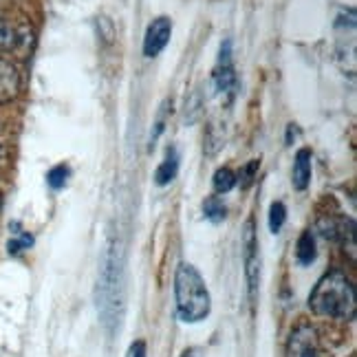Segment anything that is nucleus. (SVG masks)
I'll use <instances>...</instances> for the list:
<instances>
[{"mask_svg": "<svg viewBox=\"0 0 357 357\" xmlns=\"http://www.w3.org/2000/svg\"><path fill=\"white\" fill-rule=\"evenodd\" d=\"M95 298H98V311L106 331L108 333L115 331L123 307V256L117 243L108 245L102 256L98 294H95Z\"/></svg>", "mask_w": 357, "mask_h": 357, "instance_id": "nucleus-1", "label": "nucleus"}, {"mask_svg": "<svg viewBox=\"0 0 357 357\" xmlns=\"http://www.w3.org/2000/svg\"><path fill=\"white\" fill-rule=\"evenodd\" d=\"M309 309L315 315L333 320H353L357 313L355 287L342 271H328L309 296Z\"/></svg>", "mask_w": 357, "mask_h": 357, "instance_id": "nucleus-2", "label": "nucleus"}, {"mask_svg": "<svg viewBox=\"0 0 357 357\" xmlns=\"http://www.w3.org/2000/svg\"><path fill=\"white\" fill-rule=\"evenodd\" d=\"M174 300L176 313L183 322H201L210 315L212 300L199 269L190 263H181L174 273Z\"/></svg>", "mask_w": 357, "mask_h": 357, "instance_id": "nucleus-3", "label": "nucleus"}, {"mask_svg": "<svg viewBox=\"0 0 357 357\" xmlns=\"http://www.w3.org/2000/svg\"><path fill=\"white\" fill-rule=\"evenodd\" d=\"M212 86L216 95H223V98H234L238 91V75L234 68V60H231V43L225 40L221 45V53H218V62L212 71Z\"/></svg>", "mask_w": 357, "mask_h": 357, "instance_id": "nucleus-4", "label": "nucleus"}, {"mask_svg": "<svg viewBox=\"0 0 357 357\" xmlns=\"http://www.w3.org/2000/svg\"><path fill=\"white\" fill-rule=\"evenodd\" d=\"M243 263H245V278H247V289H250V300L254 302L260 282V256H258L256 227L252 218L245 223L243 229Z\"/></svg>", "mask_w": 357, "mask_h": 357, "instance_id": "nucleus-5", "label": "nucleus"}, {"mask_svg": "<svg viewBox=\"0 0 357 357\" xmlns=\"http://www.w3.org/2000/svg\"><path fill=\"white\" fill-rule=\"evenodd\" d=\"M172 38V20L166 16H159L148 24L146 36H144V56L146 58H157L159 53L168 47Z\"/></svg>", "mask_w": 357, "mask_h": 357, "instance_id": "nucleus-6", "label": "nucleus"}, {"mask_svg": "<svg viewBox=\"0 0 357 357\" xmlns=\"http://www.w3.org/2000/svg\"><path fill=\"white\" fill-rule=\"evenodd\" d=\"M291 357H315L318 355V335L311 326H298L289 340Z\"/></svg>", "mask_w": 357, "mask_h": 357, "instance_id": "nucleus-7", "label": "nucleus"}, {"mask_svg": "<svg viewBox=\"0 0 357 357\" xmlns=\"http://www.w3.org/2000/svg\"><path fill=\"white\" fill-rule=\"evenodd\" d=\"M20 91V75L16 71V66L7 62L5 58H0V104L11 102Z\"/></svg>", "mask_w": 357, "mask_h": 357, "instance_id": "nucleus-8", "label": "nucleus"}, {"mask_svg": "<svg viewBox=\"0 0 357 357\" xmlns=\"http://www.w3.org/2000/svg\"><path fill=\"white\" fill-rule=\"evenodd\" d=\"M311 150L309 148H300L296 153L294 161V174H291V183L298 192H305L311 183Z\"/></svg>", "mask_w": 357, "mask_h": 357, "instance_id": "nucleus-9", "label": "nucleus"}, {"mask_svg": "<svg viewBox=\"0 0 357 357\" xmlns=\"http://www.w3.org/2000/svg\"><path fill=\"white\" fill-rule=\"evenodd\" d=\"M178 172V155H176V150L174 148H168V153H166V159H163L159 163V168L155 172V181L157 185H168L172 178L176 176Z\"/></svg>", "mask_w": 357, "mask_h": 357, "instance_id": "nucleus-10", "label": "nucleus"}, {"mask_svg": "<svg viewBox=\"0 0 357 357\" xmlns=\"http://www.w3.org/2000/svg\"><path fill=\"white\" fill-rule=\"evenodd\" d=\"M315 241H313V234L311 231H305L300 238H298V245H296V258L300 265H311L315 260Z\"/></svg>", "mask_w": 357, "mask_h": 357, "instance_id": "nucleus-11", "label": "nucleus"}, {"mask_svg": "<svg viewBox=\"0 0 357 357\" xmlns=\"http://www.w3.org/2000/svg\"><path fill=\"white\" fill-rule=\"evenodd\" d=\"M203 214L208 221L212 223H221L225 214H227V208H225V203L221 201V197H208L203 201Z\"/></svg>", "mask_w": 357, "mask_h": 357, "instance_id": "nucleus-12", "label": "nucleus"}, {"mask_svg": "<svg viewBox=\"0 0 357 357\" xmlns=\"http://www.w3.org/2000/svg\"><path fill=\"white\" fill-rule=\"evenodd\" d=\"M238 183V176L231 172L229 168H218L214 172V190L218 195H227L229 190H234Z\"/></svg>", "mask_w": 357, "mask_h": 357, "instance_id": "nucleus-13", "label": "nucleus"}, {"mask_svg": "<svg viewBox=\"0 0 357 357\" xmlns=\"http://www.w3.org/2000/svg\"><path fill=\"white\" fill-rule=\"evenodd\" d=\"M287 221V208H284V203L282 201H276V203H271V208H269V229L273 231V234H278V231L282 229Z\"/></svg>", "mask_w": 357, "mask_h": 357, "instance_id": "nucleus-14", "label": "nucleus"}, {"mask_svg": "<svg viewBox=\"0 0 357 357\" xmlns=\"http://www.w3.org/2000/svg\"><path fill=\"white\" fill-rule=\"evenodd\" d=\"M16 43H18V36L13 31V26L5 18H0V53L11 51L16 47Z\"/></svg>", "mask_w": 357, "mask_h": 357, "instance_id": "nucleus-15", "label": "nucleus"}, {"mask_svg": "<svg viewBox=\"0 0 357 357\" xmlns=\"http://www.w3.org/2000/svg\"><path fill=\"white\" fill-rule=\"evenodd\" d=\"M68 176H71V170H68V166H64V163H60V166L51 168L49 174H47V183L53 188V190H60L66 185Z\"/></svg>", "mask_w": 357, "mask_h": 357, "instance_id": "nucleus-16", "label": "nucleus"}, {"mask_svg": "<svg viewBox=\"0 0 357 357\" xmlns=\"http://www.w3.org/2000/svg\"><path fill=\"white\" fill-rule=\"evenodd\" d=\"M33 245V238L26 234V231H16V238L9 241V254H20L24 250H29V247Z\"/></svg>", "mask_w": 357, "mask_h": 357, "instance_id": "nucleus-17", "label": "nucleus"}, {"mask_svg": "<svg viewBox=\"0 0 357 357\" xmlns=\"http://www.w3.org/2000/svg\"><path fill=\"white\" fill-rule=\"evenodd\" d=\"M168 100L161 104V111H159V115H157V121H155V130H153V135H150V144H155L157 139H159V135L163 132V128H166V113H168Z\"/></svg>", "mask_w": 357, "mask_h": 357, "instance_id": "nucleus-18", "label": "nucleus"}, {"mask_svg": "<svg viewBox=\"0 0 357 357\" xmlns=\"http://www.w3.org/2000/svg\"><path fill=\"white\" fill-rule=\"evenodd\" d=\"M258 166H260V161H258V159H252V161L247 163V166L241 170V181H243V185H245V188H247V185H252L254 174H256Z\"/></svg>", "mask_w": 357, "mask_h": 357, "instance_id": "nucleus-19", "label": "nucleus"}, {"mask_svg": "<svg viewBox=\"0 0 357 357\" xmlns=\"http://www.w3.org/2000/svg\"><path fill=\"white\" fill-rule=\"evenodd\" d=\"M126 357H146V342L144 340H137L130 344Z\"/></svg>", "mask_w": 357, "mask_h": 357, "instance_id": "nucleus-20", "label": "nucleus"}, {"mask_svg": "<svg viewBox=\"0 0 357 357\" xmlns=\"http://www.w3.org/2000/svg\"><path fill=\"white\" fill-rule=\"evenodd\" d=\"M181 357H203L201 355V351L199 349H188V351H183V355Z\"/></svg>", "mask_w": 357, "mask_h": 357, "instance_id": "nucleus-21", "label": "nucleus"}, {"mask_svg": "<svg viewBox=\"0 0 357 357\" xmlns=\"http://www.w3.org/2000/svg\"><path fill=\"white\" fill-rule=\"evenodd\" d=\"M5 157V139H3V132H0V159Z\"/></svg>", "mask_w": 357, "mask_h": 357, "instance_id": "nucleus-22", "label": "nucleus"}, {"mask_svg": "<svg viewBox=\"0 0 357 357\" xmlns=\"http://www.w3.org/2000/svg\"><path fill=\"white\" fill-rule=\"evenodd\" d=\"M0 205H3V195H0Z\"/></svg>", "mask_w": 357, "mask_h": 357, "instance_id": "nucleus-23", "label": "nucleus"}]
</instances>
